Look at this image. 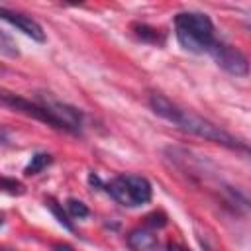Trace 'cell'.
Returning <instances> with one entry per match:
<instances>
[{"label":"cell","mask_w":251,"mask_h":251,"mask_svg":"<svg viewBox=\"0 0 251 251\" xmlns=\"http://www.w3.org/2000/svg\"><path fill=\"white\" fill-rule=\"evenodd\" d=\"M67 212H69L73 218L82 220V218L88 216V206H86L84 202L76 200V198H69V200H67Z\"/></svg>","instance_id":"12"},{"label":"cell","mask_w":251,"mask_h":251,"mask_svg":"<svg viewBox=\"0 0 251 251\" xmlns=\"http://www.w3.org/2000/svg\"><path fill=\"white\" fill-rule=\"evenodd\" d=\"M175 35L182 49L190 53H210L216 43L214 24L202 12H180L175 18Z\"/></svg>","instance_id":"2"},{"label":"cell","mask_w":251,"mask_h":251,"mask_svg":"<svg viewBox=\"0 0 251 251\" xmlns=\"http://www.w3.org/2000/svg\"><path fill=\"white\" fill-rule=\"evenodd\" d=\"M37 104L47 110V114L57 124V129H65L69 133H80L82 127V116L76 108L49 96V94H37Z\"/></svg>","instance_id":"4"},{"label":"cell","mask_w":251,"mask_h":251,"mask_svg":"<svg viewBox=\"0 0 251 251\" xmlns=\"http://www.w3.org/2000/svg\"><path fill=\"white\" fill-rule=\"evenodd\" d=\"M0 251H4V249H0Z\"/></svg>","instance_id":"19"},{"label":"cell","mask_w":251,"mask_h":251,"mask_svg":"<svg viewBox=\"0 0 251 251\" xmlns=\"http://www.w3.org/2000/svg\"><path fill=\"white\" fill-rule=\"evenodd\" d=\"M133 29H135V35L143 41H151V43L159 41V31L155 27H149L145 24H133Z\"/></svg>","instance_id":"11"},{"label":"cell","mask_w":251,"mask_h":251,"mask_svg":"<svg viewBox=\"0 0 251 251\" xmlns=\"http://www.w3.org/2000/svg\"><path fill=\"white\" fill-rule=\"evenodd\" d=\"M127 245L131 247V251H157L159 237L147 227H135L127 235Z\"/></svg>","instance_id":"7"},{"label":"cell","mask_w":251,"mask_h":251,"mask_svg":"<svg viewBox=\"0 0 251 251\" xmlns=\"http://www.w3.org/2000/svg\"><path fill=\"white\" fill-rule=\"evenodd\" d=\"M2 224H4V220H2V218H0V226H2Z\"/></svg>","instance_id":"18"},{"label":"cell","mask_w":251,"mask_h":251,"mask_svg":"<svg viewBox=\"0 0 251 251\" xmlns=\"http://www.w3.org/2000/svg\"><path fill=\"white\" fill-rule=\"evenodd\" d=\"M214 61L224 69L227 71L229 75H235V76H247L249 73V61L247 57L233 45H227V43H222V41H216L214 47L210 49Z\"/></svg>","instance_id":"5"},{"label":"cell","mask_w":251,"mask_h":251,"mask_svg":"<svg viewBox=\"0 0 251 251\" xmlns=\"http://www.w3.org/2000/svg\"><path fill=\"white\" fill-rule=\"evenodd\" d=\"M145 220H147V226H151V227H163V226H167V216L163 212H153Z\"/></svg>","instance_id":"14"},{"label":"cell","mask_w":251,"mask_h":251,"mask_svg":"<svg viewBox=\"0 0 251 251\" xmlns=\"http://www.w3.org/2000/svg\"><path fill=\"white\" fill-rule=\"evenodd\" d=\"M106 192L122 206L135 208L151 200V182L141 175H118L104 184Z\"/></svg>","instance_id":"3"},{"label":"cell","mask_w":251,"mask_h":251,"mask_svg":"<svg viewBox=\"0 0 251 251\" xmlns=\"http://www.w3.org/2000/svg\"><path fill=\"white\" fill-rule=\"evenodd\" d=\"M45 204H47V208L51 210V214H53V216L57 218V222H59V224H61V226H63L65 229H69V231H73V229H75L73 222L69 220L67 212H65V210H63V208L59 206V202H55L53 198H47V200H45Z\"/></svg>","instance_id":"9"},{"label":"cell","mask_w":251,"mask_h":251,"mask_svg":"<svg viewBox=\"0 0 251 251\" xmlns=\"http://www.w3.org/2000/svg\"><path fill=\"white\" fill-rule=\"evenodd\" d=\"M149 106L151 110L161 116L163 120L175 124L176 127H180L182 131H188L192 135H198L206 141H212V143H218V145H224L227 149H239V151H247V145L233 137L231 133H227L226 129H222L220 126L212 124L210 120H204L202 116L190 112V110H182L178 108L176 104H173L167 96L163 94H151L149 96Z\"/></svg>","instance_id":"1"},{"label":"cell","mask_w":251,"mask_h":251,"mask_svg":"<svg viewBox=\"0 0 251 251\" xmlns=\"http://www.w3.org/2000/svg\"><path fill=\"white\" fill-rule=\"evenodd\" d=\"M53 251H75L69 243H55L53 245Z\"/></svg>","instance_id":"15"},{"label":"cell","mask_w":251,"mask_h":251,"mask_svg":"<svg viewBox=\"0 0 251 251\" xmlns=\"http://www.w3.org/2000/svg\"><path fill=\"white\" fill-rule=\"evenodd\" d=\"M0 53L6 55V57H18V55H20L16 41H14L8 33H4L2 29H0Z\"/></svg>","instance_id":"10"},{"label":"cell","mask_w":251,"mask_h":251,"mask_svg":"<svg viewBox=\"0 0 251 251\" xmlns=\"http://www.w3.org/2000/svg\"><path fill=\"white\" fill-rule=\"evenodd\" d=\"M0 20L8 22L10 25L18 27L22 33H25L27 37H31V39H35V41H39V43L45 41L43 27H41L33 18H29V16H24V14H20V12H14V10H8V8L0 6Z\"/></svg>","instance_id":"6"},{"label":"cell","mask_w":251,"mask_h":251,"mask_svg":"<svg viewBox=\"0 0 251 251\" xmlns=\"http://www.w3.org/2000/svg\"><path fill=\"white\" fill-rule=\"evenodd\" d=\"M0 190L8 192V194H24L25 192V186L16 180V178H8V176H2L0 178Z\"/></svg>","instance_id":"13"},{"label":"cell","mask_w":251,"mask_h":251,"mask_svg":"<svg viewBox=\"0 0 251 251\" xmlns=\"http://www.w3.org/2000/svg\"><path fill=\"white\" fill-rule=\"evenodd\" d=\"M6 141H8V139H6V135H4V131L0 129V143H6Z\"/></svg>","instance_id":"17"},{"label":"cell","mask_w":251,"mask_h":251,"mask_svg":"<svg viewBox=\"0 0 251 251\" xmlns=\"http://www.w3.org/2000/svg\"><path fill=\"white\" fill-rule=\"evenodd\" d=\"M49 163H51V155H49V153H35V155L31 157V161L25 165L24 173H25L27 176L37 175V173H41Z\"/></svg>","instance_id":"8"},{"label":"cell","mask_w":251,"mask_h":251,"mask_svg":"<svg viewBox=\"0 0 251 251\" xmlns=\"http://www.w3.org/2000/svg\"><path fill=\"white\" fill-rule=\"evenodd\" d=\"M167 251H190V249H186V247H182L178 243H169L167 245Z\"/></svg>","instance_id":"16"}]
</instances>
